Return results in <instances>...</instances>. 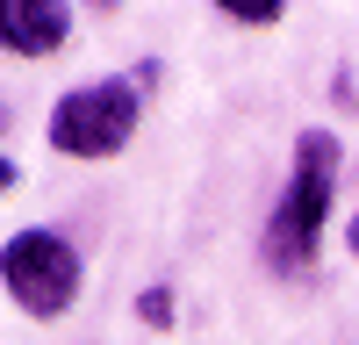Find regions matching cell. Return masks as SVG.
Segmentation results:
<instances>
[{"label": "cell", "mask_w": 359, "mask_h": 345, "mask_svg": "<svg viewBox=\"0 0 359 345\" xmlns=\"http://www.w3.org/2000/svg\"><path fill=\"white\" fill-rule=\"evenodd\" d=\"M331 187H338V137L331 130H302V144H294V180L280 194L273 223H266V266L273 273H309L316 266Z\"/></svg>", "instance_id": "1"}, {"label": "cell", "mask_w": 359, "mask_h": 345, "mask_svg": "<svg viewBox=\"0 0 359 345\" xmlns=\"http://www.w3.org/2000/svg\"><path fill=\"white\" fill-rule=\"evenodd\" d=\"M137 108L144 101H137L130 79L72 86V94L50 108V151H65V158H115L137 137Z\"/></svg>", "instance_id": "2"}, {"label": "cell", "mask_w": 359, "mask_h": 345, "mask_svg": "<svg viewBox=\"0 0 359 345\" xmlns=\"http://www.w3.org/2000/svg\"><path fill=\"white\" fill-rule=\"evenodd\" d=\"M0 273H8L15 309L29 316H65L79 302V252L57 230H15L8 252H0Z\"/></svg>", "instance_id": "3"}, {"label": "cell", "mask_w": 359, "mask_h": 345, "mask_svg": "<svg viewBox=\"0 0 359 345\" xmlns=\"http://www.w3.org/2000/svg\"><path fill=\"white\" fill-rule=\"evenodd\" d=\"M65 29H72V15L57 8V0H15V8H8V50L50 58L57 43H65Z\"/></svg>", "instance_id": "4"}, {"label": "cell", "mask_w": 359, "mask_h": 345, "mask_svg": "<svg viewBox=\"0 0 359 345\" xmlns=\"http://www.w3.org/2000/svg\"><path fill=\"white\" fill-rule=\"evenodd\" d=\"M144 324H172V295H165V288L144 295Z\"/></svg>", "instance_id": "5"}, {"label": "cell", "mask_w": 359, "mask_h": 345, "mask_svg": "<svg viewBox=\"0 0 359 345\" xmlns=\"http://www.w3.org/2000/svg\"><path fill=\"white\" fill-rule=\"evenodd\" d=\"M352 252H359V223H352Z\"/></svg>", "instance_id": "6"}]
</instances>
